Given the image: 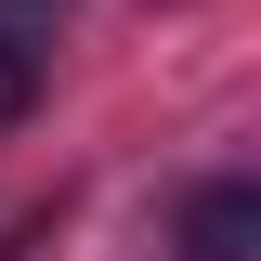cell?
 Here are the masks:
<instances>
[{
	"label": "cell",
	"mask_w": 261,
	"mask_h": 261,
	"mask_svg": "<svg viewBox=\"0 0 261 261\" xmlns=\"http://www.w3.org/2000/svg\"><path fill=\"white\" fill-rule=\"evenodd\" d=\"M183 248H196V261H261V196H248V183H209V196L183 209Z\"/></svg>",
	"instance_id": "6da1fadb"
},
{
	"label": "cell",
	"mask_w": 261,
	"mask_h": 261,
	"mask_svg": "<svg viewBox=\"0 0 261 261\" xmlns=\"http://www.w3.org/2000/svg\"><path fill=\"white\" fill-rule=\"evenodd\" d=\"M27 105H39V39H13V27H0V130L27 118Z\"/></svg>",
	"instance_id": "7a4b0ae2"
}]
</instances>
